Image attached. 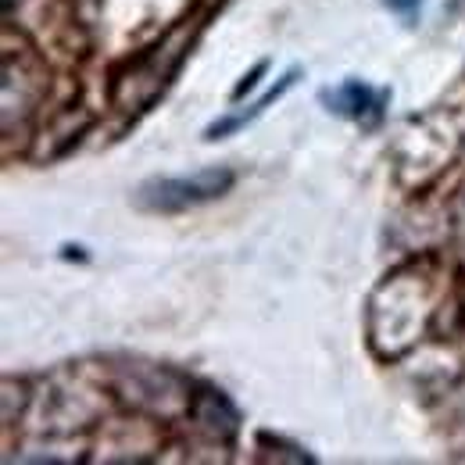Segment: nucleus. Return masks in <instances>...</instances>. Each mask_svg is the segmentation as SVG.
<instances>
[{
	"label": "nucleus",
	"instance_id": "f257e3e1",
	"mask_svg": "<svg viewBox=\"0 0 465 465\" xmlns=\"http://www.w3.org/2000/svg\"><path fill=\"white\" fill-rule=\"evenodd\" d=\"M187 50H190V29L180 25V29H172L162 43H154L147 54H140V57L115 79V90H111L115 104L126 108V111H144V108H151V104L158 101V93H162V90L172 83V75L180 72Z\"/></svg>",
	"mask_w": 465,
	"mask_h": 465
},
{
	"label": "nucleus",
	"instance_id": "f03ea898",
	"mask_svg": "<svg viewBox=\"0 0 465 465\" xmlns=\"http://www.w3.org/2000/svg\"><path fill=\"white\" fill-rule=\"evenodd\" d=\"M230 169L215 165V169H201L194 176H158L136 187L133 205L140 212H154V215H176V212H190L201 208L208 201H219L232 187Z\"/></svg>",
	"mask_w": 465,
	"mask_h": 465
},
{
	"label": "nucleus",
	"instance_id": "7ed1b4c3",
	"mask_svg": "<svg viewBox=\"0 0 465 465\" xmlns=\"http://www.w3.org/2000/svg\"><path fill=\"white\" fill-rule=\"evenodd\" d=\"M297 79H301V68H290V72H286V75H283V79H279L272 90H265V97H258V101H254L247 111H236V115H226V118L212 122V126L205 129V140H223V136H230V133H236V129H243V126H247V122H254V118H258V115H261L268 104H276V101H279V97H283V93H286V90H290Z\"/></svg>",
	"mask_w": 465,
	"mask_h": 465
},
{
	"label": "nucleus",
	"instance_id": "20e7f679",
	"mask_svg": "<svg viewBox=\"0 0 465 465\" xmlns=\"http://www.w3.org/2000/svg\"><path fill=\"white\" fill-rule=\"evenodd\" d=\"M319 101H322L333 115H344V118H362L369 108H380V97H376L365 83H358V79H347V83H340L337 90H322Z\"/></svg>",
	"mask_w": 465,
	"mask_h": 465
},
{
	"label": "nucleus",
	"instance_id": "39448f33",
	"mask_svg": "<svg viewBox=\"0 0 465 465\" xmlns=\"http://www.w3.org/2000/svg\"><path fill=\"white\" fill-rule=\"evenodd\" d=\"M194 419L212 437H232L236 434V412L230 408V401L219 398L215 390H205V394L194 398Z\"/></svg>",
	"mask_w": 465,
	"mask_h": 465
},
{
	"label": "nucleus",
	"instance_id": "423d86ee",
	"mask_svg": "<svg viewBox=\"0 0 465 465\" xmlns=\"http://www.w3.org/2000/svg\"><path fill=\"white\" fill-rule=\"evenodd\" d=\"M265 68H268V61H258V65H254V68H250V72L243 75V83H240V86L232 90V101H240V97H243L247 90H254V86H258V79L265 75Z\"/></svg>",
	"mask_w": 465,
	"mask_h": 465
},
{
	"label": "nucleus",
	"instance_id": "0eeeda50",
	"mask_svg": "<svg viewBox=\"0 0 465 465\" xmlns=\"http://www.w3.org/2000/svg\"><path fill=\"white\" fill-rule=\"evenodd\" d=\"M383 4H387L390 11H401V14H412V11H416V7L423 4V0H383Z\"/></svg>",
	"mask_w": 465,
	"mask_h": 465
}]
</instances>
